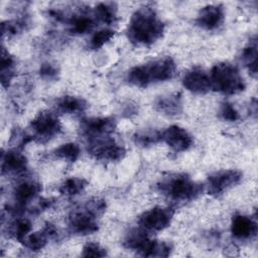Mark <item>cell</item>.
Returning <instances> with one entry per match:
<instances>
[{
    "mask_svg": "<svg viewBox=\"0 0 258 258\" xmlns=\"http://www.w3.org/2000/svg\"><path fill=\"white\" fill-rule=\"evenodd\" d=\"M164 24L155 10L145 6L137 9L131 16L128 28V39L135 45H150L163 34Z\"/></svg>",
    "mask_w": 258,
    "mask_h": 258,
    "instance_id": "obj_1",
    "label": "cell"
},
{
    "mask_svg": "<svg viewBox=\"0 0 258 258\" xmlns=\"http://www.w3.org/2000/svg\"><path fill=\"white\" fill-rule=\"evenodd\" d=\"M175 72L176 64L174 60L169 56H165L132 68L127 73V81L136 87L145 88L151 84L172 79Z\"/></svg>",
    "mask_w": 258,
    "mask_h": 258,
    "instance_id": "obj_2",
    "label": "cell"
},
{
    "mask_svg": "<svg viewBox=\"0 0 258 258\" xmlns=\"http://www.w3.org/2000/svg\"><path fill=\"white\" fill-rule=\"evenodd\" d=\"M157 188L173 202H188L201 195L204 187L185 173H173L163 177Z\"/></svg>",
    "mask_w": 258,
    "mask_h": 258,
    "instance_id": "obj_3",
    "label": "cell"
},
{
    "mask_svg": "<svg viewBox=\"0 0 258 258\" xmlns=\"http://www.w3.org/2000/svg\"><path fill=\"white\" fill-rule=\"evenodd\" d=\"M209 76L212 89L225 95H235L245 89L244 80L234 64L217 63L212 68Z\"/></svg>",
    "mask_w": 258,
    "mask_h": 258,
    "instance_id": "obj_4",
    "label": "cell"
},
{
    "mask_svg": "<svg viewBox=\"0 0 258 258\" xmlns=\"http://www.w3.org/2000/svg\"><path fill=\"white\" fill-rule=\"evenodd\" d=\"M88 150L97 159L107 161H117L123 158L125 148L117 144L110 136H104L88 140Z\"/></svg>",
    "mask_w": 258,
    "mask_h": 258,
    "instance_id": "obj_5",
    "label": "cell"
},
{
    "mask_svg": "<svg viewBox=\"0 0 258 258\" xmlns=\"http://www.w3.org/2000/svg\"><path fill=\"white\" fill-rule=\"evenodd\" d=\"M174 211L170 208L155 207L144 212L138 220L139 227L146 232H159L169 226Z\"/></svg>",
    "mask_w": 258,
    "mask_h": 258,
    "instance_id": "obj_6",
    "label": "cell"
},
{
    "mask_svg": "<svg viewBox=\"0 0 258 258\" xmlns=\"http://www.w3.org/2000/svg\"><path fill=\"white\" fill-rule=\"evenodd\" d=\"M30 129L33 137L39 140H48L60 132L61 124L55 114L44 111L31 121Z\"/></svg>",
    "mask_w": 258,
    "mask_h": 258,
    "instance_id": "obj_7",
    "label": "cell"
},
{
    "mask_svg": "<svg viewBox=\"0 0 258 258\" xmlns=\"http://www.w3.org/2000/svg\"><path fill=\"white\" fill-rule=\"evenodd\" d=\"M241 179L242 173L238 170H221L208 177L207 190L212 196H219L239 183Z\"/></svg>",
    "mask_w": 258,
    "mask_h": 258,
    "instance_id": "obj_8",
    "label": "cell"
},
{
    "mask_svg": "<svg viewBox=\"0 0 258 258\" xmlns=\"http://www.w3.org/2000/svg\"><path fill=\"white\" fill-rule=\"evenodd\" d=\"M116 128V122L109 117H95L84 119L81 123L82 134L90 139L110 136Z\"/></svg>",
    "mask_w": 258,
    "mask_h": 258,
    "instance_id": "obj_9",
    "label": "cell"
},
{
    "mask_svg": "<svg viewBox=\"0 0 258 258\" xmlns=\"http://www.w3.org/2000/svg\"><path fill=\"white\" fill-rule=\"evenodd\" d=\"M97 215L88 208L73 212L69 217V228L71 232L79 235H88L98 230Z\"/></svg>",
    "mask_w": 258,
    "mask_h": 258,
    "instance_id": "obj_10",
    "label": "cell"
},
{
    "mask_svg": "<svg viewBox=\"0 0 258 258\" xmlns=\"http://www.w3.org/2000/svg\"><path fill=\"white\" fill-rule=\"evenodd\" d=\"M161 140L175 152L185 151L194 144L192 136L184 128L177 125L169 126L162 131Z\"/></svg>",
    "mask_w": 258,
    "mask_h": 258,
    "instance_id": "obj_11",
    "label": "cell"
},
{
    "mask_svg": "<svg viewBox=\"0 0 258 258\" xmlns=\"http://www.w3.org/2000/svg\"><path fill=\"white\" fill-rule=\"evenodd\" d=\"M182 85L186 90L195 94H206L212 89L209 74L200 68L186 72L182 78Z\"/></svg>",
    "mask_w": 258,
    "mask_h": 258,
    "instance_id": "obj_12",
    "label": "cell"
},
{
    "mask_svg": "<svg viewBox=\"0 0 258 258\" xmlns=\"http://www.w3.org/2000/svg\"><path fill=\"white\" fill-rule=\"evenodd\" d=\"M224 21V9L221 5H208L200 11L197 24L206 30L219 28Z\"/></svg>",
    "mask_w": 258,
    "mask_h": 258,
    "instance_id": "obj_13",
    "label": "cell"
},
{
    "mask_svg": "<svg viewBox=\"0 0 258 258\" xmlns=\"http://www.w3.org/2000/svg\"><path fill=\"white\" fill-rule=\"evenodd\" d=\"M231 232L237 239H251L257 233V223L251 217L245 215H236L232 219Z\"/></svg>",
    "mask_w": 258,
    "mask_h": 258,
    "instance_id": "obj_14",
    "label": "cell"
},
{
    "mask_svg": "<svg viewBox=\"0 0 258 258\" xmlns=\"http://www.w3.org/2000/svg\"><path fill=\"white\" fill-rule=\"evenodd\" d=\"M40 192V185L33 180H22L14 188V201L17 209H23Z\"/></svg>",
    "mask_w": 258,
    "mask_h": 258,
    "instance_id": "obj_15",
    "label": "cell"
},
{
    "mask_svg": "<svg viewBox=\"0 0 258 258\" xmlns=\"http://www.w3.org/2000/svg\"><path fill=\"white\" fill-rule=\"evenodd\" d=\"M1 166L3 173L19 174L25 171L27 167V160L17 148H14L2 154Z\"/></svg>",
    "mask_w": 258,
    "mask_h": 258,
    "instance_id": "obj_16",
    "label": "cell"
},
{
    "mask_svg": "<svg viewBox=\"0 0 258 258\" xmlns=\"http://www.w3.org/2000/svg\"><path fill=\"white\" fill-rule=\"evenodd\" d=\"M57 236V230L51 224H46L45 227L39 231L28 235L24 240L23 243L25 247H27L31 251H38L42 249L49 239L55 238Z\"/></svg>",
    "mask_w": 258,
    "mask_h": 258,
    "instance_id": "obj_17",
    "label": "cell"
},
{
    "mask_svg": "<svg viewBox=\"0 0 258 258\" xmlns=\"http://www.w3.org/2000/svg\"><path fill=\"white\" fill-rule=\"evenodd\" d=\"M182 107L181 96L179 93H171L168 95L160 96L155 101V108L167 116H176L180 113Z\"/></svg>",
    "mask_w": 258,
    "mask_h": 258,
    "instance_id": "obj_18",
    "label": "cell"
},
{
    "mask_svg": "<svg viewBox=\"0 0 258 258\" xmlns=\"http://www.w3.org/2000/svg\"><path fill=\"white\" fill-rule=\"evenodd\" d=\"M85 100L75 96H63L56 101V109L66 114H80L87 109Z\"/></svg>",
    "mask_w": 258,
    "mask_h": 258,
    "instance_id": "obj_19",
    "label": "cell"
},
{
    "mask_svg": "<svg viewBox=\"0 0 258 258\" xmlns=\"http://www.w3.org/2000/svg\"><path fill=\"white\" fill-rule=\"evenodd\" d=\"M242 60L248 68L250 74L254 77L257 75V40L256 36L250 39L242 52Z\"/></svg>",
    "mask_w": 258,
    "mask_h": 258,
    "instance_id": "obj_20",
    "label": "cell"
},
{
    "mask_svg": "<svg viewBox=\"0 0 258 258\" xmlns=\"http://www.w3.org/2000/svg\"><path fill=\"white\" fill-rule=\"evenodd\" d=\"M31 230V222L26 218H17L9 226V234L14 239L22 241L28 236Z\"/></svg>",
    "mask_w": 258,
    "mask_h": 258,
    "instance_id": "obj_21",
    "label": "cell"
},
{
    "mask_svg": "<svg viewBox=\"0 0 258 258\" xmlns=\"http://www.w3.org/2000/svg\"><path fill=\"white\" fill-rule=\"evenodd\" d=\"M71 31L78 34H84L90 32L94 26L95 21L88 15H75L70 19Z\"/></svg>",
    "mask_w": 258,
    "mask_h": 258,
    "instance_id": "obj_22",
    "label": "cell"
},
{
    "mask_svg": "<svg viewBox=\"0 0 258 258\" xmlns=\"http://www.w3.org/2000/svg\"><path fill=\"white\" fill-rule=\"evenodd\" d=\"M87 186V181L79 177H70L66 179L59 187V191L66 196H77Z\"/></svg>",
    "mask_w": 258,
    "mask_h": 258,
    "instance_id": "obj_23",
    "label": "cell"
},
{
    "mask_svg": "<svg viewBox=\"0 0 258 258\" xmlns=\"http://www.w3.org/2000/svg\"><path fill=\"white\" fill-rule=\"evenodd\" d=\"M161 140V132L156 130H142L134 135V142L139 146H150Z\"/></svg>",
    "mask_w": 258,
    "mask_h": 258,
    "instance_id": "obj_24",
    "label": "cell"
},
{
    "mask_svg": "<svg viewBox=\"0 0 258 258\" xmlns=\"http://www.w3.org/2000/svg\"><path fill=\"white\" fill-rule=\"evenodd\" d=\"M13 69H14V59L13 57L6 51L4 48L1 53V80L2 85L6 86L9 84L13 77Z\"/></svg>",
    "mask_w": 258,
    "mask_h": 258,
    "instance_id": "obj_25",
    "label": "cell"
},
{
    "mask_svg": "<svg viewBox=\"0 0 258 258\" xmlns=\"http://www.w3.org/2000/svg\"><path fill=\"white\" fill-rule=\"evenodd\" d=\"M95 16L100 21L111 24L116 19V7L113 3H101L95 8Z\"/></svg>",
    "mask_w": 258,
    "mask_h": 258,
    "instance_id": "obj_26",
    "label": "cell"
},
{
    "mask_svg": "<svg viewBox=\"0 0 258 258\" xmlns=\"http://www.w3.org/2000/svg\"><path fill=\"white\" fill-rule=\"evenodd\" d=\"M80 153H81V149H80L79 145L76 143H73V142L64 143L54 150V154L57 157L62 158L68 161H71V162L76 161L79 158Z\"/></svg>",
    "mask_w": 258,
    "mask_h": 258,
    "instance_id": "obj_27",
    "label": "cell"
},
{
    "mask_svg": "<svg viewBox=\"0 0 258 258\" xmlns=\"http://www.w3.org/2000/svg\"><path fill=\"white\" fill-rule=\"evenodd\" d=\"M115 34V31L110 28H104L95 32L90 40V46L94 49L102 47L105 43L110 41Z\"/></svg>",
    "mask_w": 258,
    "mask_h": 258,
    "instance_id": "obj_28",
    "label": "cell"
},
{
    "mask_svg": "<svg viewBox=\"0 0 258 258\" xmlns=\"http://www.w3.org/2000/svg\"><path fill=\"white\" fill-rule=\"evenodd\" d=\"M106 250L97 243H88L83 249L82 256L84 257H104L106 256Z\"/></svg>",
    "mask_w": 258,
    "mask_h": 258,
    "instance_id": "obj_29",
    "label": "cell"
},
{
    "mask_svg": "<svg viewBox=\"0 0 258 258\" xmlns=\"http://www.w3.org/2000/svg\"><path fill=\"white\" fill-rule=\"evenodd\" d=\"M221 117L229 122H235L239 119V113L236 108L230 103H224L220 109Z\"/></svg>",
    "mask_w": 258,
    "mask_h": 258,
    "instance_id": "obj_30",
    "label": "cell"
},
{
    "mask_svg": "<svg viewBox=\"0 0 258 258\" xmlns=\"http://www.w3.org/2000/svg\"><path fill=\"white\" fill-rule=\"evenodd\" d=\"M39 74L45 80H53V79L56 78L57 70H56V68L53 64L46 62V63H43L40 67Z\"/></svg>",
    "mask_w": 258,
    "mask_h": 258,
    "instance_id": "obj_31",
    "label": "cell"
}]
</instances>
